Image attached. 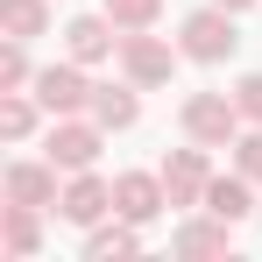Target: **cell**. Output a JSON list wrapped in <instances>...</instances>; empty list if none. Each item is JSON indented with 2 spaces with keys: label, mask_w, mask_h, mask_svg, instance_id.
<instances>
[{
  "label": "cell",
  "mask_w": 262,
  "mask_h": 262,
  "mask_svg": "<svg viewBox=\"0 0 262 262\" xmlns=\"http://www.w3.org/2000/svg\"><path fill=\"white\" fill-rule=\"evenodd\" d=\"M184 36H191V50H199V57H220V50L234 43V29H227V21H220V14H199V21H191V29H184Z\"/></svg>",
  "instance_id": "6da1fadb"
},
{
  "label": "cell",
  "mask_w": 262,
  "mask_h": 262,
  "mask_svg": "<svg viewBox=\"0 0 262 262\" xmlns=\"http://www.w3.org/2000/svg\"><path fill=\"white\" fill-rule=\"evenodd\" d=\"M121 213H135V220H149V213H156V191H149L142 177H128V184H121Z\"/></svg>",
  "instance_id": "7a4b0ae2"
},
{
  "label": "cell",
  "mask_w": 262,
  "mask_h": 262,
  "mask_svg": "<svg viewBox=\"0 0 262 262\" xmlns=\"http://www.w3.org/2000/svg\"><path fill=\"white\" fill-rule=\"evenodd\" d=\"M43 99L50 106H78V78L71 71H43Z\"/></svg>",
  "instance_id": "3957f363"
},
{
  "label": "cell",
  "mask_w": 262,
  "mask_h": 262,
  "mask_svg": "<svg viewBox=\"0 0 262 262\" xmlns=\"http://www.w3.org/2000/svg\"><path fill=\"white\" fill-rule=\"evenodd\" d=\"M50 156H57V163H85V156H92V135H78V128L57 135V149H50Z\"/></svg>",
  "instance_id": "277c9868"
},
{
  "label": "cell",
  "mask_w": 262,
  "mask_h": 262,
  "mask_svg": "<svg viewBox=\"0 0 262 262\" xmlns=\"http://www.w3.org/2000/svg\"><path fill=\"white\" fill-rule=\"evenodd\" d=\"M191 128H199V135H220V128H227V106L199 99V106H191Z\"/></svg>",
  "instance_id": "5b68a950"
},
{
  "label": "cell",
  "mask_w": 262,
  "mask_h": 262,
  "mask_svg": "<svg viewBox=\"0 0 262 262\" xmlns=\"http://www.w3.org/2000/svg\"><path fill=\"white\" fill-rule=\"evenodd\" d=\"M71 50H78V57H99V50H106L99 21H78V29H71Z\"/></svg>",
  "instance_id": "8992f818"
},
{
  "label": "cell",
  "mask_w": 262,
  "mask_h": 262,
  "mask_svg": "<svg viewBox=\"0 0 262 262\" xmlns=\"http://www.w3.org/2000/svg\"><path fill=\"white\" fill-rule=\"evenodd\" d=\"M241 206H248V199H241V184H213V213H220V220H234Z\"/></svg>",
  "instance_id": "52a82bcc"
},
{
  "label": "cell",
  "mask_w": 262,
  "mask_h": 262,
  "mask_svg": "<svg viewBox=\"0 0 262 262\" xmlns=\"http://www.w3.org/2000/svg\"><path fill=\"white\" fill-rule=\"evenodd\" d=\"M64 213H71V220H92V213H99V184H78V191H71V206H64Z\"/></svg>",
  "instance_id": "ba28073f"
},
{
  "label": "cell",
  "mask_w": 262,
  "mask_h": 262,
  "mask_svg": "<svg viewBox=\"0 0 262 262\" xmlns=\"http://www.w3.org/2000/svg\"><path fill=\"white\" fill-rule=\"evenodd\" d=\"M14 199H21V206H29V199H43V177H36V170H21V177H14Z\"/></svg>",
  "instance_id": "9c48e42d"
},
{
  "label": "cell",
  "mask_w": 262,
  "mask_h": 262,
  "mask_svg": "<svg viewBox=\"0 0 262 262\" xmlns=\"http://www.w3.org/2000/svg\"><path fill=\"white\" fill-rule=\"evenodd\" d=\"M241 106H248V114H262V78H248V85H241Z\"/></svg>",
  "instance_id": "30bf717a"
},
{
  "label": "cell",
  "mask_w": 262,
  "mask_h": 262,
  "mask_svg": "<svg viewBox=\"0 0 262 262\" xmlns=\"http://www.w3.org/2000/svg\"><path fill=\"white\" fill-rule=\"evenodd\" d=\"M114 7H121V14H128V21H142V14H149V7H156V0H114Z\"/></svg>",
  "instance_id": "8fae6325"
},
{
  "label": "cell",
  "mask_w": 262,
  "mask_h": 262,
  "mask_svg": "<svg viewBox=\"0 0 262 262\" xmlns=\"http://www.w3.org/2000/svg\"><path fill=\"white\" fill-rule=\"evenodd\" d=\"M248 170H262V142H248Z\"/></svg>",
  "instance_id": "7c38bea8"
},
{
  "label": "cell",
  "mask_w": 262,
  "mask_h": 262,
  "mask_svg": "<svg viewBox=\"0 0 262 262\" xmlns=\"http://www.w3.org/2000/svg\"><path fill=\"white\" fill-rule=\"evenodd\" d=\"M234 7H241V0H234Z\"/></svg>",
  "instance_id": "4fadbf2b"
}]
</instances>
